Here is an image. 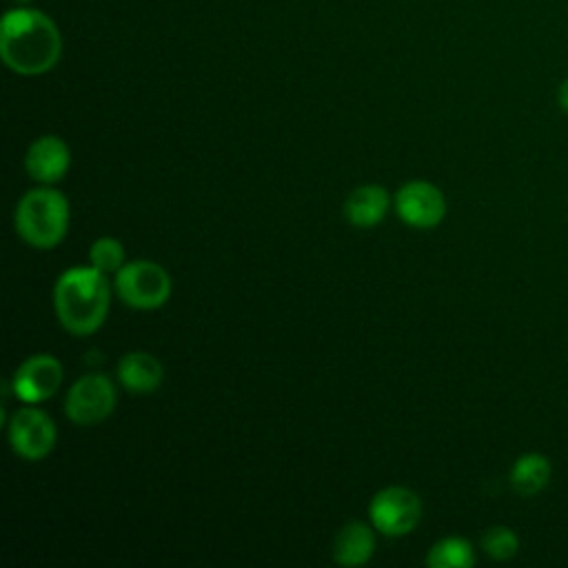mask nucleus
<instances>
[{"label":"nucleus","mask_w":568,"mask_h":568,"mask_svg":"<svg viewBox=\"0 0 568 568\" xmlns=\"http://www.w3.org/2000/svg\"><path fill=\"white\" fill-rule=\"evenodd\" d=\"M164 377L160 359L146 351H131L118 362V379L129 393H153Z\"/></svg>","instance_id":"11"},{"label":"nucleus","mask_w":568,"mask_h":568,"mask_svg":"<svg viewBox=\"0 0 568 568\" xmlns=\"http://www.w3.org/2000/svg\"><path fill=\"white\" fill-rule=\"evenodd\" d=\"M7 433L11 450L29 462L47 457L53 450L58 437L53 419L33 406L18 408L11 419H7Z\"/></svg>","instance_id":"7"},{"label":"nucleus","mask_w":568,"mask_h":568,"mask_svg":"<svg viewBox=\"0 0 568 568\" xmlns=\"http://www.w3.org/2000/svg\"><path fill=\"white\" fill-rule=\"evenodd\" d=\"M115 293L131 308L153 311L171 297V277L158 262L135 260L115 273Z\"/></svg>","instance_id":"4"},{"label":"nucleus","mask_w":568,"mask_h":568,"mask_svg":"<svg viewBox=\"0 0 568 568\" xmlns=\"http://www.w3.org/2000/svg\"><path fill=\"white\" fill-rule=\"evenodd\" d=\"M89 260L104 275L118 273L124 266V246L115 237H98L89 248Z\"/></svg>","instance_id":"16"},{"label":"nucleus","mask_w":568,"mask_h":568,"mask_svg":"<svg viewBox=\"0 0 568 568\" xmlns=\"http://www.w3.org/2000/svg\"><path fill=\"white\" fill-rule=\"evenodd\" d=\"M375 537L362 521H348L335 537L333 559L339 566H362L373 557Z\"/></svg>","instance_id":"13"},{"label":"nucleus","mask_w":568,"mask_h":568,"mask_svg":"<svg viewBox=\"0 0 568 568\" xmlns=\"http://www.w3.org/2000/svg\"><path fill=\"white\" fill-rule=\"evenodd\" d=\"M395 211L408 226L433 229L446 215V200L435 184L413 180L395 193Z\"/></svg>","instance_id":"8"},{"label":"nucleus","mask_w":568,"mask_h":568,"mask_svg":"<svg viewBox=\"0 0 568 568\" xmlns=\"http://www.w3.org/2000/svg\"><path fill=\"white\" fill-rule=\"evenodd\" d=\"M13 2H16V4H22V7H27V4H29V2H33V0H13Z\"/></svg>","instance_id":"19"},{"label":"nucleus","mask_w":568,"mask_h":568,"mask_svg":"<svg viewBox=\"0 0 568 568\" xmlns=\"http://www.w3.org/2000/svg\"><path fill=\"white\" fill-rule=\"evenodd\" d=\"M111 288L106 275L93 266H73L64 271L53 286V308L71 335L95 333L109 313Z\"/></svg>","instance_id":"2"},{"label":"nucleus","mask_w":568,"mask_h":568,"mask_svg":"<svg viewBox=\"0 0 568 568\" xmlns=\"http://www.w3.org/2000/svg\"><path fill=\"white\" fill-rule=\"evenodd\" d=\"M550 479V464L539 453H528L517 457V462L510 468V486L515 493L530 497L539 493Z\"/></svg>","instance_id":"14"},{"label":"nucleus","mask_w":568,"mask_h":568,"mask_svg":"<svg viewBox=\"0 0 568 568\" xmlns=\"http://www.w3.org/2000/svg\"><path fill=\"white\" fill-rule=\"evenodd\" d=\"M115 402L118 395L113 382L102 373H89L71 384L64 399V413L78 426H93L113 413Z\"/></svg>","instance_id":"5"},{"label":"nucleus","mask_w":568,"mask_h":568,"mask_svg":"<svg viewBox=\"0 0 568 568\" xmlns=\"http://www.w3.org/2000/svg\"><path fill=\"white\" fill-rule=\"evenodd\" d=\"M390 197L388 191L379 184H362L348 193L344 202V215L353 226L368 229L384 220Z\"/></svg>","instance_id":"12"},{"label":"nucleus","mask_w":568,"mask_h":568,"mask_svg":"<svg viewBox=\"0 0 568 568\" xmlns=\"http://www.w3.org/2000/svg\"><path fill=\"white\" fill-rule=\"evenodd\" d=\"M64 377L60 359L49 353L27 357L11 377V390L27 404H38L55 395Z\"/></svg>","instance_id":"9"},{"label":"nucleus","mask_w":568,"mask_h":568,"mask_svg":"<svg viewBox=\"0 0 568 568\" xmlns=\"http://www.w3.org/2000/svg\"><path fill=\"white\" fill-rule=\"evenodd\" d=\"M430 568H468L475 564L473 546L462 537L439 539L426 555Z\"/></svg>","instance_id":"15"},{"label":"nucleus","mask_w":568,"mask_h":568,"mask_svg":"<svg viewBox=\"0 0 568 568\" xmlns=\"http://www.w3.org/2000/svg\"><path fill=\"white\" fill-rule=\"evenodd\" d=\"M557 102H559V106L568 113V78L561 82V87H559V91H557Z\"/></svg>","instance_id":"18"},{"label":"nucleus","mask_w":568,"mask_h":568,"mask_svg":"<svg viewBox=\"0 0 568 568\" xmlns=\"http://www.w3.org/2000/svg\"><path fill=\"white\" fill-rule=\"evenodd\" d=\"M0 55L18 75H42L51 71L62 55L58 24L31 7L7 11L0 22Z\"/></svg>","instance_id":"1"},{"label":"nucleus","mask_w":568,"mask_h":568,"mask_svg":"<svg viewBox=\"0 0 568 568\" xmlns=\"http://www.w3.org/2000/svg\"><path fill=\"white\" fill-rule=\"evenodd\" d=\"M16 233L36 248H53L69 229V202L49 184L27 191L13 215Z\"/></svg>","instance_id":"3"},{"label":"nucleus","mask_w":568,"mask_h":568,"mask_svg":"<svg viewBox=\"0 0 568 568\" xmlns=\"http://www.w3.org/2000/svg\"><path fill=\"white\" fill-rule=\"evenodd\" d=\"M373 528L388 537H402L415 530L422 519V501L406 486L382 488L368 504Z\"/></svg>","instance_id":"6"},{"label":"nucleus","mask_w":568,"mask_h":568,"mask_svg":"<svg viewBox=\"0 0 568 568\" xmlns=\"http://www.w3.org/2000/svg\"><path fill=\"white\" fill-rule=\"evenodd\" d=\"M71 166V151L58 135H42L33 140L24 155V169L31 180L40 184L60 182Z\"/></svg>","instance_id":"10"},{"label":"nucleus","mask_w":568,"mask_h":568,"mask_svg":"<svg viewBox=\"0 0 568 568\" xmlns=\"http://www.w3.org/2000/svg\"><path fill=\"white\" fill-rule=\"evenodd\" d=\"M481 548L488 557H493L497 561H504V559H510V557L517 555L519 539L510 528L493 526L481 535Z\"/></svg>","instance_id":"17"}]
</instances>
